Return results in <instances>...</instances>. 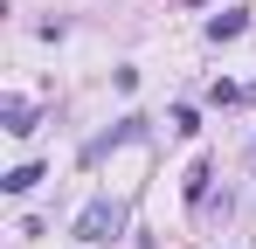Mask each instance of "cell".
<instances>
[{"label": "cell", "instance_id": "1", "mask_svg": "<svg viewBox=\"0 0 256 249\" xmlns=\"http://www.w3.org/2000/svg\"><path fill=\"white\" fill-rule=\"evenodd\" d=\"M118 228H125V208L118 201H90L84 214H76V242H111Z\"/></svg>", "mask_w": 256, "mask_h": 249}, {"label": "cell", "instance_id": "2", "mask_svg": "<svg viewBox=\"0 0 256 249\" xmlns=\"http://www.w3.org/2000/svg\"><path fill=\"white\" fill-rule=\"evenodd\" d=\"M0 132H14V138H28V132H35V104H21V97H7V104H0Z\"/></svg>", "mask_w": 256, "mask_h": 249}, {"label": "cell", "instance_id": "3", "mask_svg": "<svg viewBox=\"0 0 256 249\" xmlns=\"http://www.w3.org/2000/svg\"><path fill=\"white\" fill-rule=\"evenodd\" d=\"M242 28H250V14H214V21H208V42H236Z\"/></svg>", "mask_w": 256, "mask_h": 249}, {"label": "cell", "instance_id": "4", "mask_svg": "<svg viewBox=\"0 0 256 249\" xmlns=\"http://www.w3.org/2000/svg\"><path fill=\"white\" fill-rule=\"evenodd\" d=\"M35 180H42V166H35V160H28V166H14V173H0V187H7V194H28Z\"/></svg>", "mask_w": 256, "mask_h": 249}, {"label": "cell", "instance_id": "5", "mask_svg": "<svg viewBox=\"0 0 256 249\" xmlns=\"http://www.w3.org/2000/svg\"><path fill=\"white\" fill-rule=\"evenodd\" d=\"M208 180H214V173H208V160H201L194 173H187V201H201V194H208Z\"/></svg>", "mask_w": 256, "mask_h": 249}]
</instances>
